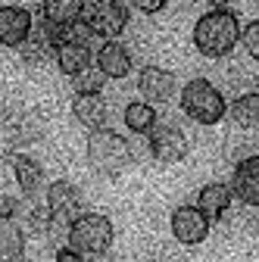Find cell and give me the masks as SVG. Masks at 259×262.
<instances>
[{"mask_svg":"<svg viewBox=\"0 0 259 262\" xmlns=\"http://www.w3.org/2000/svg\"><path fill=\"white\" fill-rule=\"evenodd\" d=\"M231 187L222 184V181H212V184H203L200 193H197V209L209 219V222H219L225 212L231 209Z\"/></svg>","mask_w":259,"mask_h":262,"instance_id":"5bb4252c","label":"cell"},{"mask_svg":"<svg viewBox=\"0 0 259 262\" xmlns=\"http://www.w3.org/2000/svg\"><path fill=\"white\" fill-rule=\"evenodd\" d=\"M94 38H97V35L84 25V19H78V22H72V25L62 28V41H72V44H84V47H91Z\"/></svg>","mask_w":259,"mask_h":262,"instance_id":"7402d4cb","label":"cell"},{"mask_svg":"<svg viewBox=\"0 0 259 262\" xmlns=\"http://www.w3.org/2000/svg\"><path fill=\"white\" fill-rule=\"evenodd\" d=\"M53 262H84V256H81V253H75L72 247H62V250L53 256Z\"/></svg>","mask_w":259,"mask_h":262,"instance_id":"83f0119b","label":"cell"},{"mask_svg":"<svg viewBox=\"0 0 259 262\" xmlns=\"http://www.w3.org/2000/svg\"><path fill=\"white\" fill-rule=\"evenodd\" d=\"M209 219L197 209V206H178L169 219V228H172V237L184 247H197L209 237Z\"/></svg>","mask_w":259,"mask_h":262,"instance_id":"ba28073f","label":"cell"},{"mask_svg":"<svg viewBox=\"0 0 259 262\" xmlns=\"http://www.w3.org/2000/svg\"><path fill=\"white\" fill-rule=\"evenodd\" d=\"M166 4H169V0H132V7H135L138 13H147V16L166 10Z\"/></svg>","mask_w":259,"mask_h":262,"instance_id":"484cf974","label":"cell"},{"mask_svg":"<svg viewBox=\"0 0 259 262\" xmlns=\"http://www.w3.org/2000/svg\"><path fill=\"white\" fill-rule=\"evenodd\" d=\"M138 91L144 97V103H169L178 91V81L163 66H144L138 75Z\"/></svg>","mask_w":259,"mask_h":262,"instance_id":"9c48e42d","label":"cell"},{"mask_svg":"<svg viewBox=\"0 0 259 262\" xmlns=\"http://www.w3.org/2000/svg\"><path fill=\"white\" fill-rule=\"evenodd\" d=\"M106 100L100 94H75L72 100V116L78 125H84L88 131H97V128H106Z\"/></svg>","mask_w":259,"mask_h":262,"instance_id":"4fadbf2b","label":"cell"},{"mask_svg":"<svg viewBox=\"0 0 259 262\" xmlns=\"http://www.w3.org/2000/svg\"><path fill=\"white\" fill-rule=\"evenodd\" d=\"M231 122L238 125V128H244V131H253L256 125H259V94L256 91H247V94H241L238 100L231 103Z\"/></svg>","mask_w":259,"mask_h":262,"instance_id":"d6986e66","label":"cell"},{"mask_svg":"<svg viewBox=\"0 0 259 262\" xmlns=\"http://www.w3.org/2000/svg\"><path fill=\"white\" fill-rule=\"evenodd\" d=\"M153 262H159V259H153Z\"/></svg>","mask_w":259,"mask_h":262,"instance_id":"f546056e","label":"cell"},{"mask_svg":"<svg viewBox=\"0 0 259 262\" xmlns=\"http://www.w3.org/2000/svg\"><path fill=\"white\" fill-rule=\"evenodd\" d=\"M241 44H244V50H247L253 59L259 56V22L241 25Z\"/></svg>","mask_w":259,"mask_h":262,"instance_id":"d4e9b609","label":"cell"},{"mask_svg":"<svg viewBox=\"0 0 259 262\" xmlns=\"http://www.w3.org/2000/svg\"><path fill=\"white\" fill-rule=\"evenodd\" d=\"M103 72L97 69V66H88L84 72L72 75V84H75V94H100L103 91Z\"/></svg>","mask_w":259,"mask_h":262,"instance_id":"44dd1931","label":"cell"},{"mask_svg":"<svg viewBox=\"0 0 259 262\" xmlns=\"http://www.w3.org/2000/svg\"><path fill=\"white\" fill-rule=\"evenodd\" d=\"M81 203H84V196H81V190L72 184V181H66V178H59V181H53L50 187H47V212H50V219H53V225H72L78 215H81Z\"/></svg>","mask_w":259,"mask_h":262,"instance_id":"8992f818","label":"cell"},{"mask_svg":"<svg viewBox=\"0 0 259 262\" xmlns=\"http://www.w3.org/2000/svg\"><path fill=\"white\" fill-rule=\"evenodd\" d=\"M147 138H150L147 147H150L153 159H159V162H181V159L187 156V150H190L187 135H184L178 125H169V122H163V125L156 122V125L150 128Z\"/></svg>","mask_w":259,"mask_h":262,"instance_id":"52a82bcc","label":"cell"},{"mask_svg":"<svg viewBox=\"0 0 259 262\" xmlns=\"http://www.w3.org/2000/svg\"><path fill=\"white\" fill-rule=\"evenodd\" d=\"M231 196H238L247 206H259V156H247L234 162V175H231Z\"/></svg>","mask_w":259,"mask_h":262,"instance_id":"8fae6325","label":"cell"},{"mask_svg":"<svg viewBox=\"0 0 259 262\" xmlns=\"http://www.w3.org/2000/svg\"><path fill=\"white\" fill-rule=\"evenodd\" d=\"M19 53H22V59H25L28 66H41V62H44L53 50H47L44 44H38V41H31V38H28V41L19 47Z\"/></svg>","mask_w":259,"mask_h":262,"instance_id":"603a6c76","label":"cell"},{"mask_svg":"<svg viewBox=\"0 0 259 262\" xmlns=\"http://www.w3.org/2000/svg\"><path fill=\"white\" fill-rule=\"evenodd\" d=\"M116 228L103 212H81L69 225V247L81 256H100L113 247Z\"/></svg>","mask_w":259,"mask_h":262,"instance_id":"277c9868","label":"cell"},{"mask_svg":"<svg viewBox=\"0 0 259 262\" xmlns=\"http://www.w3.org/2000/svg\"><path fill=\"white\" fill-rule=\"evenodd\" d=\"M19 212V200L10 193H0V219H16Z\"/></svg>","mask_w":259,"mask_h":262,"instance_id":"4316f807","label":"cell"},{"mask_svg":"<svg viewBox=\"0 0 259 262\" xmlns=\"http://www.w3.org/2000/svg\"><path fill=\"white\" fill-rule=\"evenodd\" d=\"M81 19L97 38H106V41H116L128 28V10L122 0H97V4L84 7Z\"/></svg>","mask_w":259,"mask_h":262,"instance_id":"5b68a950","label":"cell"},{"mask_svg":"<svg viewBox=\"0 0 259 262\" xmlns=\"http://www.w3.org/2000/svg\"><path fill=\"white\" fill-rule=\"evenodd\" d=\"M53 59H56V66H59V72L72 78V75L84 72L88 66L94 62V53H91V47H84V44L59 41V44H56V50H53Z\"/></svg>","mask_w":259,"mask_h":262,"instance_id":"9a60e30c","label":"cell"},{"mask_svg":"<svg viewBox=\"0 0 259 262\" xmlns=\"http://www.w3.org/2000/svg\"><path fill=\"white\" fill-rule=\"evenodd\" d=\"M13 175H16V184L25 196H35L41 187H44V169L41 162H35L25 153H13Z\"/></svg>","mask_w":259,"mask_h":262,"instance_id":"2e32d148","label":"cell"},{"mask_svg":"<svg viewBox=\"0 0 259 262\" xmlns=\"http://www.w3.org/2000/svg\"><path fill=\"white\" fill-rule=\"evenodd\" d=\"M88 162L97 175H106V178L122 175L132 166V147H128V141L122 135H116V131L97 128L88 138Z\"/></svg>","mask_w":259,"mask_h":262,"instance_id":"7a4b0ae2","label":"cell"},{"mask_svg":"<svg viewBox=\"0 0 259 262\" xmlns=\"http://www.w3.org/2000/svg\"><path fill=\"white\" fill-rule=\"evenodd\" d=\"M241 44V19L234 10L219 7L203 13L193 22V47L209 59H222L228 56L234 47Z\"/></svg>","mask_w":259,"mask_h":262,"instance_id":"6da1fadb","label":"cell"},{"mask_svg":"<svg viewBox=\"0 0 259 262\" xmlns=\"http://www.w3.org/2000/svg\"><path fill=\"white\" fill-rule=\"evenodd\" d=\"M206 4H209L212 10H219V7H228V0H206Z\"/></svg>","mask_w":259,"mask_h":262,"instance_id":"f1b7e54d","label":"cell"},{"mask_svg":"<svg viewBox=\"0 0 259 262\" xmlns=\"http://www.w3.org/2000/svg\"><path fill=\"white\" fill-rule=\"evenodd\" d=\"M41 10H44V19L66 28L72 22L81 19L84 13V0H41Z\"/></svg>","mask_w":259,"mask_h":262,"instance_id":"ac0fdd59","label":"cell"},{"mask_svg":"<svg viewBox=\"0 0 259 262\" xmlns=\"http://www.w3.org/2000/svg\"><path fill=\"white\" fill-rule=\"evenodd\" d=\"M97 69L103 72V78H125L128 72H132V66H135V59H132V50H128L122 41H106L100 50H97Z\"/></svg>","mask_w":259,"mask_h":262,"instance_id":"7c38bea8","label":"cell"},{"mask_svg":"<svg viewBox=\"0 0 259 262\" xmlns=\"http://www.w3.org/2000/svg\"><path fill=\"white\" fill-rule=\"evenodd\" d=\"M125 128L132 131V135H150V128L156 125V110L153 103H144V100H135L125 106Z\"/></svg>","mask_w":259,"mask_h":262,"instance_id":"ffe728a7","label":"cell"},{"mask_svg":"<svg viewBox=\"0 0 259 262\" xmlns=\"http://www.w3.org/2000/svg\"><path fill=\"white\" fill-rule=\"evenodd\" d=\"M181 110L190 116L197 125H219L228 116V103H225L222 91L209 78H190L181 91Z\"/></svg>","mask_w":259,"mask_h":262,"instance_id":"3957f363","label":"cell"},{"mask_svg":"<svg viewBox=\"0 0 259 262\" xmlns=\"http://www.w3.org/2000/svg\"><path fill=\"white\" fill-rule=\"evenodd\" d=\"M28 228L35 234H47L50 228H53V219H50V212H47V206H35L28 212Z\"/></svg>","mask_w":259,"mask_h":262,"instance_id":"cb8c5ba5","label":"cell"},{"mask_svg":"<svg viewBox=\"0 0 259 262\" xmlns=\"http://www.w3.org/2000/svg\"><path fill=\"white\" fill-rule=\"evenodd\" d=\"M0 262H25V234L16 219H0Z\"/></svg>","mask_w":259,"mask_h":262,"instance_id":"e0dca14e","label":"cell"},{"mask_svg":"<svg viewBox=\"0 0 259 262\" xmlns=\"http://www.w3.org/2000/svg\"><path fill=\"white\" fill-rule=\"evenodd\" d=\"M31 13L25 7H16V4H7L0 7V47H22L31 35Z\"/></svg>","mask_w":259,"mask_h":262,"instance_id":"30bf717a","label":"cell"}]
</instances>
